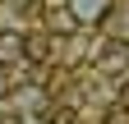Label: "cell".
<instances>
[{
	"mask_svg": "<svg viewBox=\"0 0 129 124\" xmlns=\"http://www.w3.org/2000/svg\"><path fill=\"white\" fill-rule=\"evenodd\" d=\"M92 74L120 83L129 74V37H106L102 46H97V51H92Z\"/></svg>",
	"mask_w": 129,
	"mask_h": 124,
	"instance_id": "6da1fadb",
	"label": "cell"
},
{
	"mask_svg": "<svg viewBox=\"0 0 129 124\" xmlns=\"http://www.w3.org/2000/svg\"><path fill=\"white\" fill-rule=\"evenodd\" d=\"M55 46H60V37H51V32H28L23 37V65H46L55 55Z\"/></svg>",
	"mask_w": 129,
	"mask_h": 124,
	"instance_id": "7a4b0ae2",
	"label": "cell"
},
{
	"mask_svg": "<svg viewBox=\"0 0 129 124\" xmlns=\"http://www.w3.org/2000/svg\"><path fill=\"white\" fill-rule=\"evenodd\" d=\"M64 5L74 9V19L83 28H97V23L111 19V5H115V0H64Z\"/></svg>",
	"mask_w": 129,
	"mask_h": 124,
	"instance_id": "3957f363",
	"label": "cell"
},
{
	"mask_svg": "<svg viewBox=\"0 0 129 124\" xmlns=\"http://www.w3.org/2000/svg\"><path fill=\"white\" fill-rule=\"evenodd\" d=\"M78 28H83V23L74 19L69 5H51V9H46V32H51V37H69V32H78Z\"/></svg>",
	"mask_w": 129,
	"mask_h": 124,
	"instance_id": "277c9868",
	"label": "cell"
},
{
	"mask_svg": "<svg viewBox=\"0 0 129 124\" xmlns=\"http://www.w3.org/2000/svg\"><path fill=\"white\" fill-rule=\"evenodd\" d=\"M14 65H23V32L0 28V69H14Z\"/></svg>",
	"mask_w": 129,
	"mask_h": 124,
	"instance_id": "5b68a950",
	"label": "cell"
},
{
	"mask_svg": "<svg viewBox=\"0 0 129 124\" xmlns=\"http://www.w3.org/2000/svg\"><path fill=\"white\" fill-rule=\"evenodd\" d=\"M46 124H78V110H74L69 101H64V106H51V110H46Z\"/></svg>",
	"mask_w": 129,
	"mask_h": 124,
	"instance_id": "8992f818",
	"label": "cell"
},
{
	"mask_svg": "<svg viewBox=\"0 0 129 124\" xmlns=\"http://www.w3.org/2000/svg\"><path fill=\"white\" fill-rule=\"evenodd\" d=\"M102 119H106V124H129V106H120V101H111Z\"/></svg>",
	"mask_w": 129,
	"mask_h": 124,
	"instance_id": "52a82bcc",
	"label": "cell"
},
{
	"mask_svg": "<svg viewBox=\"0 0 129 124\" xmlns=\"http://www.w3.org/2000/svg\"><path fill=\"white\" fill-rule=\"evenodd\" d=\"M115 101H120V106H129V74H124V78H120V87H115Z\"/></svg>",
	"mask_w": 129,
	"mask_h": 124,
	"instance_id": "ba28073f",
	"label": "cell"
},
{
	"mask_svg": "<svg viewBox=\"0 0 129 124\" xmlns=\"http://www.w3.org/2000/svg\"><path fill=\"white\" fill-rule=\"evenodd\" d=\"M9 92H14V83H9V74H5V69H0V101H5V97H9Z\"/></svg>",
	"mask_w": 129,
	"mask_h": 124,
	"instance_id": "9c48e42d",
	"label": "cell"
}]
</instances>
